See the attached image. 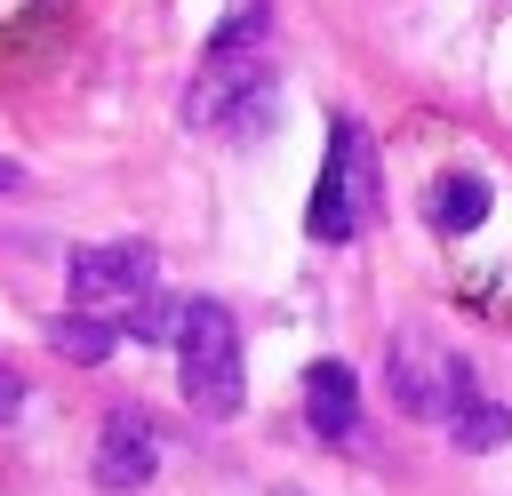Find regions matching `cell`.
I'll return each mask as SVG.
<instances>
[{
    "instance_id": "9c48e42d",
    "label": "cell",
    "mask_w": 512,
    "mask_h": 496,
    "mask_svg": "<svg viewBox=\"0 0 512 496\" xmlns=\"http://www.w3.org/2000/svg\"><path fill=\"white\" fill-rule=\"evenodd\" d=\"M448 432H456V448L488 456V448H504V440H512V408H504V400H472V408H464Z\"/></svg>"
},
{
    "instance_id": "5b68a950",
    "label": "cell",
    "mask_w": 512,
    "mask_h": 496,
    "mask_svg": "<svg viewBox=\"0 0 512 496\" xmlns=\"http://www.w3.org/2000/svg\"><path fill=\"white\" fill-rule=\"evenodd\" d=\"M64 288H72V312H136L152 288H160V264H152V248L144 240H104V248H72V264H64Z\"/></svg>"
},
{
    "instance_id": "3957f363",
    "label": "cell",
    "mask_w": 512,
    "mask_h": 496,
    "mask_svg": "<svg viewBox=\"0 0 512 496\" xmlns=\"http://www.w3.org/2000/svg\"><path fill=\"white\" fill-rule=\"evenodd\" d=\"M392 400L416 416V424H456L472 400H480V376L456 344H440L432 328H400L392 336Z\"/></svg>"
},
{
    "instance_id": "ba28073f",
    "label": "cell",
    "mask_w": 512,
    "mask_h": 496,
    "mask_svg": "<svg viewBox=\"0 0 512 496\" xmlns=\"http://www.w3.org/2000/svg\"><path fill=\"white\" fill-rule=\"evenodd\" d=\"M480 216H488V184H480V176L456 168V176L432 184V232H472Z\"/></svg>"
},
{
    "instance_id": "5bb4252c",
    "label": "cell",
    "mask_w": 512,
    "mask_h": 496,
    "mask_svg": "<svg viewBox=\"0 0 512 496\" xmlns=\"http://www.w3.org/2000/svg\"><path fill=\"white\" fill-rule=\"evenodd\" d=\"M272 496H304V488H272Z\"/></svg>"
},
{
    "instance_id": "8fae6325",
    "label": "cell",
    "mask_w": 512,
    "mask_h": 496,
    "mask_svg": "<svg viewBox=\"0 0 512 496\" xmlns=\"http://www.w3.org/2000/svg\"><path fill=\"white\" fill-rule=\"evenodd\" d=\"M48 336H56V352H72V360H104V352H112V320H88V312H80V320H56Z\"/></svg>"
},
{
    "instance_id": "7a4b0ae2",
    "label": "cell",
    "mask_w": 512,
    "mask_h": 496,
    "mask_svg": "<svg viewBox=\"0 0 512 496\" xmlns=\"http://www.w3.org/2000/svg\"><path fill=\"white\" fill-rule=\"evenodd\" d=\"M176 368H184V400L192 416H240L248 384H240V328L216 296H192L184 304V328H176Z\"/></svg>"
},
{
    "instance_id": "6da1fadb",
    "label": "cell",
    "mask_w": 512,
    "mask_h": 496,
    "mask_svg": "<svg viewBox=\"0 0 512 496\" xmlns=\"http://www.w3.org/2000/svg\"><path fill=\"white\" fill-rule=\"evenodd\" d=\"M376 224V136L336 112L328 120V160H320V184H312V208H304V232L312 240H352Z\"/></svg>"
},
{
    "instance_id": "277c9868",
    "label": "cell",
    "mask_w": 512,
    "mask_h": 496,
    "mask_svg": "<svg viewBox=\"0 0 512 496\" xmlns=\"http://www.w3.org/2000/svg\"><path fill=\"white\" fill-rule=\"evenodd\" d=\"M184 120L192 128H224V136H264L272 128V48L208 56L200 80L184 88Z\"/></svg>"
},
{
    "instance_id": "8992f818",
    "label": "cell",
    "mask_w": 512,
    "mask_h": 496,
    "mask_svg": "<svg viewBox=\"0 0 512 496\" xmlns=\"http://www.w3.org/2000/svg\"><path fill=\"white\" fill-rule=\"evenodd\" d=\"M152 472H160V424H152L136 400H120V408L104 416V432H96L88 480H96L104 496H128V488H144Z\"/></svg>"
},
{
    "instance_id": "30bf717a",
    "label": "cell",
    "mask_w": 512,
    "mask_h": 496,
    "mask_svg": "<svg viewBox=\"0 0 512 496\" xmlns=\"http://www.w3.org/2000/svg\"><path fill=\"white\" fill-rule=\"evenodd\" d=\"M176 328H184V304H168V296H144L128 312V336L136 344H176Z\"/></svg>"
},
{
    "instance_id": "52a82bcc",
    "label": "cell",
    "mask_w": 512,
    "mask_h": 496,
    "mask_svg": "<svg viewBox=\"0 0 512 496\" xmlns=\"http://www.w3.org/2000/svg\"><path fill=\"white\" fill-rule=\"evenodd\" d=\"M304 424L328 440V448H352L360 440V384L344 360H312L304 368Z\"/></svg>"
},
{
    "instance_id": "7c38bea8",
    "label": "cell",
    "mask_w": 512,
    "mask_h": 496,
    "mask_svg": "<svg viewBox=\"0 0 512 496\" xmlns=\"http://www.w3.org/2000/svg\"><path fill=\"white\" fill-rule=\"evenodd\" d=\"M16 408H24V376H16V368H8V360H0V424H8V416H16Z\"/></svg>"
},
{
    "instance_id": "4fadbf2b",
    "label": "cell",
    "mask_w": 512,
    "mask_h": 496,
    "mask_svg": "<svg viewBox=\"0 0 512 496\" xmlns=\"http://www.w3.org/2000/svg\"><path fill=\"white\" fill-rule=\"evenodd\" d=\"M16 184H24V168H16V160H0V192H16Z\"/></svg>"
}]
</instances>
